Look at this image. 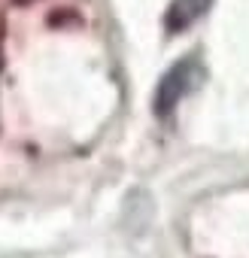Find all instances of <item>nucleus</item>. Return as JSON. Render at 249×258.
<instances>
[{
    "instance_id": "1",
    "label": "nucleus",
    "mask_w": 249,
    "mask_h": 258,
    "mask_svg": "<svg viewBox=\"0 0 249 258\" xmlns=\"http://www.w3.org/2000/svg\"><path fill=\"white\" fill-rule=\"evenodd\" d=\"M204 79V64L198 55H185L182 61H176L158 82L155 88V112L158 115H170L176 109V103L192 94Z\"/></svg>"
},
{
    "instance_id": "2",
    "label": "nucleus",
    "mask_w": 249,
    "mask_h": 258,
    "mask_svg": "<svg viewBox=\"0 0 249 258\" xmlns=\"http://www.w3.org/2000/svg\"><path fill=\"white\" fill-rule=\"evenodd\" d=\"M213 0H170V7L164 13V28L170 34H182L189 31L207 10H210Z\"/></svg>"
}]
</instances>
